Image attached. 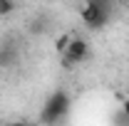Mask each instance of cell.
Wrapping results in <instances>:
<instances>
[{
    "label": "cell",
    "instance_id": "6da1fadb",
    "mask_svg": "<svg viewBox=\"0 0 129 126\" xmlns=\"http://www.w3.org/2000/svg\"><path fill=\"white\" fill-rule=\"evenodd\" d=\"M67 111H70V94L64 89H57L45 99L42 111H40V124L57 126V121L67 116Z\"/></svg>",
    "mask_w": 129,
    "mask_h": 126
},
{
    "label": "cell",
    "instance_id": "7a4b0ae2",
    "mask_svg": "<svg viewBox=\"0 0 129 126\" xmlns=\"http://www.w3.org/2000/svg\"><path fill=\"white\" fill-rule=\"evenodd\" d=\"M87 57H89V42L84 37H72L70 47L64 49V54H62V67H67V69L70 67H77Z\"/></svg>",
    "mask_w": 129,
    "mask_h": 126
},
{
    "label": "cell",
    "instance_id": "3957f363",
    "mask_svg": "<svg viewBox=\"0 0 129 126\" xmlns=\"http://www.w3.org/2000/svg\"><path fill=\"white\" fill-rule=\"evenodd\" d=\"M80 17H82V22H84L89 30H99V27H104V25L109 22V17L104 15L102 10H97L94 5H89V3H84V5H82Z\"/></svg>",
    "mask_w": 129,
    "mask_h": 126
},
{
    "label": "cell",
    "instance_id": "277c9868",
    "mask_svg": "<svg viewBox=\"0 0 129 126\" xmlns=\"http://www.w3.org/2000/svg\"><path fill=\"white\" fill-rule=\"evenodd\" d=\"M17 57H20V52L13 42H3L0 45V69H8V67H13L17 62Z\"/></svg>",
    "mask_w": 129,
    "mask_h": 126
},
{
    "label": "cell",
    "instance_id": "5b68a950",
    "mask_svg": "<svg viewBox=\"0 0 129 126\" xmlns=\"http://www.w3.org/2000/svg\"><path fill=\"white\" fill-rule=\"evenodd\" d=\"M27 32L30 35H45L47 32V20H45V15H40V17H35V20H30V25H27Z\"/></svg>",
    "mask_w": 129,
    "mask_h": 126
},
{
    "label": "cell",
    "instance_id": "8992f818",
    "mask_svg": "<svg viewBox=\"0 0 129 126\" xmlns=\"http://www.w3.org/2000/svg\"><path fill=\"white\" fill-rule=\"evenodd\" d=\"M84 3L94 5L97 10H102L107 17H112V13H114V0H84Z\"/></svg>",
    "mask_w": 129,
    "mask_h": 126
},
{
    "label": "cell",
    "instance_id": "52a82bcc",
    "mask_svg": "<svg viewBox=\"0 0 129 126\" xmlns=\"http://www.w3.org/2000/svg\"><path fill=\"white\" fill-rule=\"evenodd\" d=\"M70 42H72V35H70V32H62V35L57 37V42H55V49H57L60 54H64V49L70 47Z\"/></svg>",
    "mask_w": 129,
    "mask_h": 126
},
{
    "label": "cell",
    "instance_id": "ba28073f",
    "mask_svg": "<svg viewBox=\"0 0 129 126\" xmlns=\"http://www.w3.org/2000/svg\"><path fill=\"white\" fill-rule=\"evenodd\" d=\"M15 13V0H0V17H8Z\"/></svg>",
    "mask_w": 129,
    "mask_h": 126
},
{
    "label": "cell",
    "instance_id": "9c48e42d",
    "mask_svg": "<svg viewBox=\"0 0 129 126\" xmlns=\"http://www.w3.org/2000/svg\"><path fill=\"white\" fill-rule=\"evenodd\" d=\"M122 114H124V119L129 121V99H124V104H122Z\"/></svg>",
    "mask_w": 129,
    "mask_h": 126
},
{
    "label": "cell",
    "instance_id": "30bf717a",
    "mask_svg": "<svg viewBox=\"0 0 129 126\" xmlns=\"http://www.w3.org/2000/svg\"><path fill=\"white\" fill-rule=\"evenodd\" d=\"M5 126H30L27 121H22V119H17V121H8Z\"/></svg>",
    "mask_w": 129,
    "mask_h": 126
},
{
    "label": "cell",
    "instance_id": "8fae6325",
    "mask_svg": "<svg viewBox=\"0 0 129 126\" xmlns=\"http://www.w3.org/2000/svg\"><path fill=\"white\" fill-rule=\"evenodd\" d=\"M40 126H50V124H40Z\"/></svg>",
    "mask_w": 129,
    "mask_h": 126
}]
</instances>
